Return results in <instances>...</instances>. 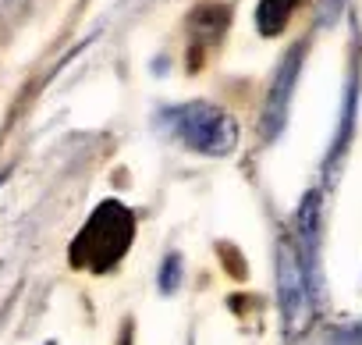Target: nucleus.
<instances>
[{
	"mask_svg": "<svg viewBox=\"0 0 362 345\" xmlns=\"http://www.w3.org/2000/svg\"><path fill=\"white\" fill-rule=\"evenodd\" d=\"M167 128L174 139L203 157H231L238 149V121L231 111L210 103V100H189V103H174L167 114Z\"/></svg>",
	"mask_w": 362,
	"mask_h": 345,
	"instance_id": "1",
	"label": "nucleus"
},
{
	"mask_svg": "<svg viewBox=\"0 0 362 345\" xmlns=\"http://www.w3.org/2000/svg\"><path fill=\"white\" fill-rule=\"evenodd\" d=\"M135 235V217L124 203L110 200L103 207H96V214L89 217V225L82 228V235L71 246V256L78 267L89 271H107L114 264H121V256L128 253Z\"/></svg>",
	"mask_w": 362,
	"mask_h": 345,
	"instance_id": "2",
	"label": "nucleus"
},
{
	"mask_svg": "<svg viewBox=\"0 0 362 345\" xmlns=\"http://www.w3.org/2000/svg\"><path fill=\"white\" fill-rule=\"evenodd\" d=\"M313 292L316 285L295 239H281L277 242V306H281V324L288 338L305 331L313 317Z\"/></svg>",
	"mask_w": 362,
	"mask_h": 345,
	"instance_id": "3",
	"label": "nucleus"
},
{
	"mask_svg": "<svg viewBox=\"0 0 362 345\" xmlns=\"http://www.w3.org/2000/svg\"><path fill=\"white\" fill-rule=\"evenodd\" d=\"M302 61H305V43H295L281 57V64H277V72L270 79V89H267V100H263V114H259L263 142H274L284 132V125H288V111H291V96H295V82H298Z\"/></svg>",
	"mask_w": 362,
	"mask_h": 345,
	"instance_id": "4",
	"label": "nucleus"
},
{
	"mask_svg": "<svg viewBox=\"0 0 362 345\" xmlns=\"http://www.w3.org/2000/svg\"><path fill=\"white\" fill-rule=\"evenodd\" d=\"M181 278H185V260H181V253H167V260L160 264V292L174 295L181 288Z\"/></svg>",
	"mask_w": 362,
	"mask_h": 345,
	"instance_id": "5",
	"label": "nucleus"
},
{
	"mask_svg": "<svg viewBox=\"0 0 362 345\" xmlns=\"http://www.w3.org/2000/svg\"><path fill=\"white\" fill-rule=\"evenodd\" d=\"M327 345H362V320L358 324H348V327H337Z\"/></svg>",
	"mask_w": 362,
	"mask_h": 345,
	"instance_id": "6",
	"label": "nucleus"
},
{
	"mask_svg": "<svg viewBox=\"0 0 362 345\" xmlns=\"http://www.w3.org/2000/svg\"><path fill=\"white\" fill-rule=\"evenodd\" d=\"M0 8H4L11 18H22L29 11V0H0Z\"/></svg>",
	"mask_w": 362,
	"mask_h": 345,
	"instance_id": "7",
	"label": "nucleus"
},
{
	"mask_svg": "<svg viewBox=\"0 0 362 345\" xmlns=\"http://www.w3.org/2000/svg\"><path fill=\"white\" fill-rule=\"evenodd\" d=\"M47 345H57V341H47Z\"/></svg>",
	"mask_w": 362,
	"mask_h": 345,
	"instance_id": "8",
	"label": "nucleus"
}]
</instances>
